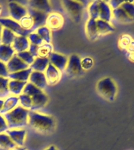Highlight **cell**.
Here are the masks:
<instances>
[{
  "mask_svg": "<svg viewBox=\"0 0 134 150\" xmlns=\"http://www.w3.org/2000/svg\"><path fill=\"white\" fill-rule=\"evenodd\" d=\"M89 19L101 20L110 22L112 20V9L109 2L101 0L93 1L88 6Z\"/></svg>",
  "mask_w": 134,
  "mask_h": 150,
  "instance_id": "obj_1",
  "label": "cell"
},
{
  "mask_svg": "<svg viewBox=\"0 0 134 150\" xmlns=\"http://www.w3.org/2000/svg\"><path fill=\"white\" fill-rule=\"evenodd\" d=\"M28 124L30 126L39 132H50L55 127V120L48 115L40 114L35 111H29Z\"/></svg>",
  "mask_w": 134,
  "mask_h": 150,
  "instance_id": "obj_2",
  "label": "cell"
},
{
  "mask_svg": "<svg viewBox=\"0 0 134 150\" xmlns=\"http://www.w3.org/2000/svg\"><path fill=\"white\" fill-rule=\"evenodd\" d=\"M29 110L22 106H17L15 109L4 114V118L6 121L8 128H21L26 126L28 123Z\"/></svg>",
  "mask_w": 134,
  "mask_h": 150,
  "instance_id": "obj_3",
  "label": "cell"
},
{
  "mask_svg": "<svg viewBox=\"0 0 134 150\" xmlns=\"http://www.w3.org/2000/svg\"><path fill=\"white\" fill-rule=\"evenodd\" d=\"M96 91L103 98L108 102L115 101L118 93V87L115 81L110 77H103L97 82Z\"/></svg>",
  "mask_w": 134,
  "mask_h": 150,
  "instance_id": "obj_4",
  "label": "cell"
},
{
  "mask_svg": "<svg viewBox=\"0 0 134 150\" xmlns=\"http://www.w3.org/2000/svg\"><path fill=\"white\" fill-rule=\"evenodd\" d=\"M63 7L70 16L73 21L78 23L81 21L83 12V5L78 1H71V0H63L62 1Z\"/></svg>",
  "mask_w": 134,
  "mask_h": 150,
  "instance_id": "obj_5",
  "label": "cell"
},
{
  "mask_svg": "<svg viewBox=\"0 0 134 150\" xmlns=\"http://www.w3.org/2000/svg\"><path fill=\"white\" fill-rule=\"evenodd\" d=\"M81 59L79 56L73 54L68 58V62L66 67V72L70 77H76L82 73V70L81 65Z\"/></svg>",
  "mask_w": 134,
  "mask_h": 150,
  "instance_id": "obj_6",
  "label": "cell"
},
{
  "mask_svg": "<svg viewBox=\"0 0 134 150\" xmlns=\"http://www.w3.org/2000/svg\"><path fill=\"white\" fill-rule=\"evenodd\" d=\"M0 24L4 28H6L17 36H25L27 37L30 33L24 30L17 21L11 18H0Z\"/></svg>",
  "mask_w": 134,
  "mask_h": 150,
  "instance_id": "obj_7",
  "label": "cell"
},
{
  "mask_svg": "<svg viewBox=\"0 0 134 150\" xmlns=\"http://www.w3.org/2000/svg\"><path fill=\"white\" fill-rule=\"evenodd\" d=\"M8 6L9 14L14 21L19 22L24 16L28 15V9L16 2H9Z\"/></svg>",
  "mask_w": 134,
  "mask_h": 150,
  "instance_id": "obj_8",
  "label": "cell"
},
{
  "mask_svg": "<svg viewBox=\"0 0 134 150\" xmlns=\"http://www.w3.org/2000/svg\"><path fill=\"white\" fill-rule=\"evenodd\" d=\"M63 17L58 13H50L47 16L46 25L49 30H56L63 25Z\"/></svg>",
  "mask_w": 134,
  "mask_h": 150,
  "instance_id": "obj_9",
  "label": "cell"
},
{
  "mask_svg": "<svg viewBox=\"0 0 134 150\" xmlns=\"http://www.w3.org/2000/svg\"><path fill=\"white\" fill-rule=\"evenodd\" d=\"M49 63L55 67L60 72H63L65 70L67 64L68 62V58L62 54L53 52L51 56H49Z\"/></svg>",
  "mask_w": 134,
  "mask_h": 150,
  "instance_id": "obj_10",
  "label": "cell"
},
{
  "mask_svg": "<svg viewBox=\"0 0 134 150\" xmlns=\"http://www.w3.org/2000/svg\"><path fill=\"white\" fill-rule=\"evenodd\" d=\"M6 67L9 74H13V73L18 72L21 70H26L29 68V66L25 63H24L23 61L16 56V54H15L12 57L11 59L6 63Z\"/></svg>",
  "mask_w": 134,
  "mask_h": 150,
  "instance_id": "obj_11",
  "label": "cell"
},
{
  "mask_svg": "<svg viewBox=\"0 0 134 150\" xmlns=\"http://www.w3.org/2000/svg\"><path fill=\"white\" fill-rule=\"evenodd\" d=\"M28 13L29 16H31L33 22H34V28H33V30L46 25V22L48 14L42 13V12L38 11V10H35V9H31V8L28 9Z\"/></svg>",
  "mask_w": 134,
  "mask_h": 150,
  "instance_id": "obj_12",
  "label": "cell"
},
{
  "mask_svg": "<svg viewBox=\"0 0 134 150\" xmlns=\"http://www.w3.org/2000/svg\"><path fill=\"white\" fill-rule=\"evenodd\" d=\"M45 72H46L45 76H46L47 84H49V85H54L57 84L61 79V72L55 67L52 65L51 63H49Z\"/></svg>",
  "mask_w": 134,
  "mask_h": 150,
  "instance_id": "obj_13",
  "label": "cell"
},
{
  "mask_svg": "<svg viewBox=\"0 0 134 150\" xmlns=\"http://www.w3.org/2000/svg\"><path fill=\"white\" fill-rule=\"evenodd\" d=\"M6 134L9 136L14 143L16 145H18L19 147H21L24 145V138L26 136V131L25 130H16V129H8L6 131Z\"/></svg>",
  "mask_w": 134,
  "mask_h": 150,
  "instance_id": "obj_14",
  "label": "cell"
},
{
  "mask_svg": "<svg viewBox=\"0 0 134 150\" xmlns=\"http://www.w3.org/2000/svg\"><path fill=\"white\" fill-rule=\"evenodd\" d=\"M96 27L99 38L111 34L115 30V27L110 22H107V21H101V20H96Z\"/></svg>",
  "mask_w": 134,
  "mask_h": 150,
  "instance_id": "obj_15",
  "label": "cell"
},
{
  "mask_svg": "<svg viewBox=\"0 0 134 150\" xmlns=\"http://www.w3.org/2000/svg\"><path fill=\"white\" fill-rule=\"evenodd\" d=\"M30 45V42L28 41V37L25 36H17L16 35L14 39L12 47L16 53L28 51Z\"/></svg>",
  "mask_w": 134,
  "mask_h": 150,
  "instance_id": "obj_16",
  "label": "cell"
},
{
  "mask_svg": "<svg viewBox=\"0 0 134 150\" xmlns=\"http://www.w3.org/2000/svg\"><path fill=\"white\" fill-rule=\"evenodd\" d=\"M30 83L34 84L35 87H37L39 89H44L47 85V81L46 79L44 73L37 72V71H32L29 77Z\"/></svg>",
  "mask_w": 134,
  "mask_h": 150,
  "instance_id": "obj_17",
  "label": "cell"
},
{
  "mask_svg": "<svg viewBox=\"0 0 134 150\" xmlns=\"http://www.w3.org/2000/svg\"><path fill=\"white\" fill-rule=\"evenodd\" d=\"M29 8L38 11L42 12L46 14H49L52 9L49 2L47 0H31L28 2Z\"/></svg>",
  "mask_w": 134,
  "mask_h": 150,
  "instance_id": "obj_18",
  "label": "cell"
},
{
  "mask_svg": "<svg viewBox=\"0 0 134 150\" xmlns=\"http://www.w3.org/2000/svg\"><path fill=\"white\" fill-rule=\"evenodd\" d=\"M31 98L32 100V105H31V111H35V110H39L41 108L44 107L48 102V97L43 91L31 97Z\"/></svg>",
  "mask_w": 134,
  "mask_h": 150,
  "instance_id": "obj_19",
  "label": "cell"
},
{
  "mask_svg": "<svg viewBox=\"0 0 134 150\" xmlns=\"http://www.w3.org/2000/svg\"><path fill=\"white\" fill-rule=\"evenodd\" d=\"M15 55V51L12 45L0 44V61L2 63H8Z\"/></svg>",
  "mask_w": 134,
  "mask_h": 150,
  "instance_id": "obj_20",
  "label": "cell"
},
{
  "mask_svg": "<svg viewBox=\"0 0 134 150\" xmlns=\"http://www.w3.org/2000/svg\"><path fill=\"white\" fill-rule=\"evenodd\" d=\"M32 73V69L31 67L26 69V70H21L18 72L9 74L8 78L14 81H18L27 82V81L29 80L31 74Z\"/></svg>",
  "mask_w": 134,
  "mask_h": 150,
  "instance_id": "obj_21",
  "label": "cell"
},
{
  "mask_svg": "<svg viewBox=\"0 0 134 150\" xmlns=\"http://www.w3.org/2000/svg\"><path fill=\"white\" fill-rule=\"evenodd\" d=\"M49 58H40V57H36L33 63L30 66V67L34 71L37 72L43 73L46 71L47 67L49 65Z\"/></svg>",
  "mask_w": 134,
  "mask_h": 150,
  "instance_id": "obj_22",
  "label": "cell"
},
{
  "mask_svg": "<svg viewBox=\"0 0 134 150\" xmlns=\"http://www.w3.org/2000/svg\"><path fill=\"white\" fill-rule=\"evenodd\" d=\"M112 19H115V21L122 23H131L129 18L122 9V7L120 6V5L115 9H112Z\"/></svg>",
  "mask_w": 134,
  "mask_h": 150,
  "instance_id": "obj_23",
  "label": "cell"
},
{
  "mask_svg": "<svg viewBox=\"0 0 134 150\" xmlns=\"http://www.w3.org/2000/svg\"><path fill=\"white\" fill-rule=\"evenodd\" d=\"M19 102V98L16 96H10L8 97L6 99L4 100L3 103V107L1 111L2 114H6L7 112H10L12 110L15 109Z\"/></svg>",
  "mask_w": 134,
  "mask_h": 150,
  "instance_id": "obj_24",
  "label": "cell"
},
{
  "mask_svg": "<svg viewBox=\"0 0 134 150\" xmlns=\"http://www.w3.org/2000/svg\"><path fill=\"white\" fill-rule=\"evenodd\" d=\"M27 84V82L18 81H14L10 80L8 83V89L9 92H11L14 95H19L21 92H23L24 87Z\"/></svg>",
  "mask_w": 134,
  "mask_h": 150,
  "instance_id": "obj_25",
  "label": "cell"
},
{
  "mask_svg": "<svg viewBox=\"0 0 134 150\" xmlns=\"http://www.w3.org/2000/svg\"><path fill=\"white\" fill-rule=\"evenodd\" d=\"M53 45L50 43H43L40 46L38 47L37 57L40 58H49L53 53Z\"/></svg>",
  "mask_w": 134,
  "mask_h": 150,
  "instance_id": "obj_26",
  "label": "cell"
},
{
  "mask_svg": "<svg viewBox=\"0 0 134 150\" xmlns=\"http://www.w3.org/2000/svg\"><path fill=\"white\" fill-rule=\"evenodd\" d=\"M120 6L124 10L131 23L134 22V2L133 1H124L121 2Z\"/></svg>",
  "mask_w": 134,
  "mask_h": 150,
  "instance_id": "obj_27",
  "label": "cell"
},
{
  "mask_svg": "<svg viewBox=\"0 0 134 150\" xmlns=\"http://www.w3.org/2000/svg\"><path fill=\"white\" fill-rule=\"evenodd\" d=\"M16 35L6 28H2L1 35V44L6 45H12Z\"/></svg>",
  "mask_w": 134,
  "mask_h": 150,
  "instance_id": "obj_28",
  "label": "cell"
},
{
  "mask_svg": "<svg viewBox=\"0 0 134 150\" xmlns=\"http://www.w3.org/2000/svg\"><path fill=\"white\" fill-rule=\"evenodd\" d=\"M0 147L4 149H14L16 145L6 134H0Z\"/></svg>",
  "mask_w": 134,
  "mask_h": 150,
  "instance_id": "obj_29",
  "label": "cell"
},
{
  "mask_svg": "<svg viewBox=\"0 0 134 150\" xmlns=\"http://www.w3.org/2000/svg\"><path fill=\"white\" fill-rule=\"evenodd\" d=\"M36 33L42 39L45 43H50L51 42V35L50 30L47 28L46 26H42L36 29Z\"/></svg>",
  "mask_w": 134,
  "mask_h": 150,
  "instance_id": "obj_30",
  "label": "cell"
},
{
  "mask_svg": "<svg viewBox=\"0 0 134 150\" xmlns=\"http://www.w3.org/2000/svg\"><path fill=\"white\" fill-rule=\"evenodd\" d=\"M19 23L24 30H27V31H30L32 30L34 28V22L31 18V16L29 15H26L25 16H24L23 18L21 19V21H19Z\"/></svg>",
  "mask_w": 134,
  "mask_h": 150,
  "instance_id": "obj_31",
  "label": "cell"
},
{
  "mask_svg": "<svg viewBox=\"0 0 134 150\" xmlns=\"http://www.w3.org/2000/svg\"><path fill=\"white\" fill-rule=\"evenodd\" d=\"M132 40H133V38L129 35L125 34V35H121L118 38V42L119 49L122 50H126L130 42H132Z\"/></svg>",
  "mask_w": 134,
  "mask_h": 150,
  "instance_id": "obj_32",
  "label": "cell"
},
{
  "mask_svg": "<svg viewBox=\"0 0 134 150\" xmlns=\"http://www.w3.org/2000/svg\"><path fill=\"white\" fill-rule=\"evenodd\" d=\"M42 90L39 88H38L37 87H35L34 84L31 83H27V84L24 87V88L23 90V94H25L27 96L32 97V96L37 95V94L42 92Z\"/></svg>",
  "mask_w": 134,
  "mask_h": 150,
  "instance_id": "obj_33",
  "label": "cell"
},
{
  "mask_svg": "<svg viewBox=\"0 0 134 150\" xmlns=\"http://www.w3.org/2000/svg\"><path fill=\"white\" fill-rule=\"evenodd\" d=\"M16 56H18L19 58L21 59L24 63H25L26 64H28V66L31 65L35 59V56H32V55L28 52V51H24L22 52L16 53Z\"/></svg>",
  "mask_w": 134,
  "mask_h": 150,
  "instance_id": "obj_34",
  "label": "cell"
},
{
  "mask_svg": "<svg viewBox=\"0 0 134 150\" xmlns=\"http://www.w3.org/2000/svg\"><path fill=\"white\" fill-rule=\"evenodd\" d=\"M19 101L21 103L22 107L28 110L31 108V105H32V100L30 96H27L25 94H21L19 96Z\"/></svg>",
  "mask_w": 134,
  "mask_h": 150,
  "instance_id": "obj_35",
  "label": "cell"
},
{
  "mask_svg": "<svg viewBox=\"0 0 134 150\" xmlns=\"http://www.w3.org/2000/svg\"><path fill=\"white\" fill-rule=\"evenodd\" d=\"M28 38L30 44L35 45H37V46H40L41 45L44 43L42 38L37 35V33H30L28 35Z\"/></svg>",
  "mask_w": 134,
  "mask_h": 150,
  "instance_id": "obj_36",
  "label": "cell"
},
{
  "mask_svg": "<svg viewBox=\"0 0 134 150\" xmlns=\"http://www.w3.org/2000/svg\"><path fill=\"white\" fill-rule=\"evenodd\" d=\"M81 65H82V68L83 70H90L94 65L93 59L89 56L84 57L81 59Z\"/></svg>",
  "mask_w": 134,
  "mask_h": 150,
  "instance_id": "obj_37",
  "label": "cell"
},
{
  "mask_svg": "<svg viewBox=\"0 0 134 150\" xmlns=\"http://www.w3.org/2000/svg\"><path fill=\"white\" fill-rule=\"evenodd\" d=\"M9 81L8 78L0 77V93L2 95L9 93V89H8Z\"/></svg>",
  "mask_w": 134,
  "mask_h": 150,
  "instance_id": "obj_38",
  "label": "cell"
},
{
  "mask_svg": "<svg viewBox=\"0 0 134 150\" xmlns=\"http://www.w3.org/2000/svg\"><path fill=\"white\" fill-rule=\"evenodd\" d=\"M9 74L8 72V70H7L6 65L4 63L0 61V77L8 78Z\"/></svg>",
  "mask_w": 134,
  "mask_h": 150,
  "instance_id": "obj_39",
  "label": "cell"
},
{
  "mask_svg": "<svg viewBox=\"0 0 134 150\" xmlns=\"http://www.w3.org/2000/svg\"><path fill=\"white\" fill-rule=\"evenodd\" d=\"M9 128H8L6 121L4 117L0 115V134H2V132L6 131Z\"/></svg>",
  "mask_w": 134,
  "mask_h": 150,
  "instance_id": "obj_40",
  "label": "cell"
},
{
  "mask_svg": "<svg viewBox=\"0 0 134 150\" xmlns=\"http://www.w3.org/2000/svg\"><path fill=\"white\" fill-rule=\"evenodd\" d=\"M38 47L37 45H35L30 44L29 45V49H28V52H30L32 56H34L36 58L37 57V53H38Z\"/></svg>",
  "mask_w": 134,
  "mask_h": 150,
  "instance_id": "obj_41",
  "label": "cell"
},
{
  "mask_svg": "<svg viewBox=\"0 0 134 150\" xmlns=\"http://www.w3.org/2000/svg\"><path fill=\"white\" fill-rule=\"evenodd\" d=\"M127 52H134V39L132 40V42H130L128 49H126Z\"/></svg>",
  "mask_w": 134,
  "mask_h": 150,
  "instance_id": "obj_42",
  "label": "cell"
},
{
  "mask_svg": "<svg viewBox=\"0 0 134 150\" xmlns=\"http://www.w3.org/2000/svg\"><path fill=\"white\" fill-rule=\"evenodd\" d=\"M127 57L131 62L134 63V52H127Z\"/></svg>",
  "mask_w": 134,
  "mask_h": 150,
  "instance_id": "obj_43",
  "label": "cell"
},
{
  "mask_svg": "<svg viewBox=\"0 0 134 150\" xmlns=\"http://www.w3.org/2000/svg\"><path fill=\"white\" fill-rule=\"evenodd\" d=\"M3 103H4V100L0 98V113H1V111L2 110V107H3Z\"/></svg>",
  "mask_w": 134,
  "mask_h": 150,
  "instance_id": "obj_44",
  "label": "cell"
},
{
  "mask_svg": "<svg viewBox=\"0 0 134 150\" xmlns=\"http://www.w3.org/2000/svg\"><path fill=\"white\" fill-rule=\"evenodd\" d=\"M46 150H57V149H56V148H55V146H53V145H52V146H50V147L47 148V149Z\"/></svg>",
  "mask_w": 134,
  "mask_h": 150,
  "instance_id": "obj_45",
  "label": "cell"
},
{
  "mask_svg": "<svg viewBox=\"0 0 134 150\" xmlns=\"http://www.w3.org/2000/svg\"><path fill=\"white\" fill-rule=\"evenodd\" d=\"M2 25L0 24V44H1V35H2Z\"/></svg>",
  "mask_w": 134,
  "mask_h": 150,
  "instance_id": "obj_46",
  "label": "cell"
},
{
  "mask_svg": "<svg viewBox=\"0 0 134 150\" xmlns=\"http://www.w3.org/2000/svg\"><path fill=\"white\" fill-rule=\"evenodd\" d=\"M12 150H26L25 149H24V148H21V147H18V148H15L14 149Z\"/></svg>",
  "mask_w": 134,
  "mask_h": 150,
  "instance_id": "obj_47",
  "label": "cell"
},
{
  "mask_svg": "<svg viewBox=\"0 0 134 150\" xmlns=\"http://www.w3.org/2000/svg\"><path fill=\"white\" fill-rule=\"evenodd\" d=\"M1 12H2V7L0 6V14H1Z\"/></svg>",
  "mask_w": 134,
  "mask_h": 150,
  "instance_id": "obj_48",
  "label": "cell"
}]
</instances>
